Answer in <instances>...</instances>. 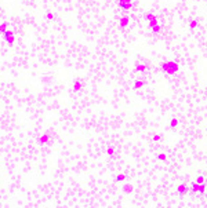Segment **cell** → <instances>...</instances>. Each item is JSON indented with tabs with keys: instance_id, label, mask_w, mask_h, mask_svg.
<instances>
[{
	"instance_id": "1",
	"label": "cell",
	"mask_w": 207,
	"mask_h": 208,
	"mask_svg": "<svg viewBox=\"0 0 207 208\" xmlns=\"http://www.w3.org/2000/svg\"><path fill=\"white\" fill-rule=\"evenodd\" d=\"M146 19H148V23L151 29L153 30L155 33H160V26H159V22H157V18L153 12H148L146 14Z\"/></svg>"
},
{
	"instance_id": "2",
	"label": "cell",
	"mask_w": 207,
	"mask_h": 208,
	"mask_svg": "<svg viewBox=\"0 0 207 208\" xmlns=\"http://www.w3.org/2000/svg\"><path fill=\"white\" fill-rule=\"evenodd\" d=\"M178 68H179V64L178 61H171V62H164L162 65V69L166 73H170V75H173L175 72H178Z\"/></svg>"
},
{
	"instance_id": "3",
	"label": "cell",
	"mask_w": 207,
	"mask_h": 208,
	"mask_svg": "<svg viewBox=\"0 0 207 208\" xmlns=\"http://www.w3.org/2000/svg\"><path fill=\"white\" fill-rule=\"evenodd\" d=\"M119 6L124 8V10H130L131 8V1H126V0H120L119 1Z\"/></svg>"
},
{
	"instance_id": "4",
	"label": "cell",
	"mask_w": 207,
	"mask_h": 208,
	"mask_svg": "<svg viewBox=\"0 0 207 208\" xmlns=\"http://www.w3.org/2000/svg\"><path fill=\"white\" fill-rule=\"evenodd\" d=\"M127 23H129V18H127V17H122V18H120V26L126 28Z\"/></svg>"
},
{
	"instance_id": "5",
	"label": "cell",
	"mask_w": 207,
	"mask_h": 208,
	"mask_svg": "<svg viewBox=\"0 0 207 208\" xmlns=\"http://www.w3.org/2000/svg\"><path fill=\"white\" fill-rule=\"evenodd\" d=\"M135 70L137 72H145V70H148V66L146 65H137L135 66Z\"/></svg>"
},
{
	"instance_id": "6",
	"label": "cell",
	"mask_w": 207,
	"mask_h": 208,
	"mask_svg": "<svg viewBox=\"0 0 207 208\" xmlns=\"http://www.w3.org/2000/svg\"><path fill=\"white\" fill-rule=\"evenodd\" d=\"M144 84H145V83H144V81H141V80H138V81H135L134 87L137 88V90H138V88H141V87H142V86H144Z\"/></svg>"
},
{
	"instance_id": "7",
	"label": "cell",
	"mask_w": 207,
	"mask_h": 208,
	"mask_svg": "<svg viewBox=\"0 0 207 208\" xmlns=\"http://www.w3.org/2000/svg\"><path fill=\"white\" fill-rule=\"evenodd\" d=\"M196 25H197V21H196V19H192V21H190V25H189V26H190V29H195Z\"/></svg>"
},
{
	"instance_id": "8",
	"label": "cell",
	"mask_w": 207,
	"mask_h": 208,
	"mask_svg": "<svg viewBox=\"0 0 207 208\" xmlns=\"http://www.w3.org/2000/svg\"><path fill=\"white\" fill-rule=\"evenodd\" d=\"M178 192L179 193H185L186 192V186H185V185H181V186L178 187Z\"/></svg>"
},
{
	"instance_id": "9",
	"label": "cell",
	"mask_w": 207,
	"mask_h": 208,
	"mask_svg": "<svg viewBox=\"0 0 207 208\" xmlns=\"http://www.w3.org/2000/svg\"><path fill=\"white\" fill-rule=\"evenodd\" d=\"M177 123H178V120H177V119H174V120H171V123H170V126H171V127L174 128V127H177Z\"/></svg>"
},
{
	"instance_id": "10",
	"label": "cell",
	"mask_w": 207,
	"mask_h": 208,
	"mask_svg": "<svg viewBox=\"0 0 207 208\" xmlns=\"http://www.w3.org/2000/svg\"><path fill=\"white\" fill-rule=\"evenodd\" d=\"M159 159H160V160H164V159H166V156H164V154H159Z\"/></svg>"
},
{
	"instance_id": "11",
	"label": "cell",
	"mask_w": 207,
	"mask_h": 208,
	"mask_svg": "<svg viewBox=\"0 0 207 208\" xmlns=\"http://www.w3.org/2000/svg\"><path fill=\"white\" fill-rule=\"evenodd\" d=\"M153 139H155V141H159V139H160V137H159V135H155V137H153Z\"/></svg>"
},
{
	"instance_id": "12",
	"label": "cell",
	"mask_w": 207,
	"mask_h": 208,
	"mask_svg": "<svg viewBox=\"0 0 207 208\" xmlns=\"http://www.w3.org/2000/svg\"><path fill=\"white\" fill-rule=\"evenodd\" d=\"M206 94H207V91H206Z\"/></svg>"
}]
</instances>
